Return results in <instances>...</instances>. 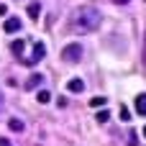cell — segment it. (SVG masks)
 I'll use <instances>...</instances> for the list:
<instances>
[{"label": "cell", "mask_w": 146, "mask_h": 146, "mask_svg": "<svg viewBox=\"0 0 146 146\" xmlns=\"http://www.w3.org/2000/svg\"><path fill=\"white\" fill-rule=\"evenodd\" d=\"M41 82H44V74H38V72H36V74H31V80L26 82V90H33V87H38Z\"/></svg>", "instance_id": "cell-5"}, {"label": "cell", "mask_w": 146, "mask_h": 146, "mask_svg": "<svg viewBox=\"0 0 146 146\" xmlns=\"http://www.w3.org/2000/svg\"><path fill=\"white\" fill-rule=\"evenodd\" d=\"M105 103H108V98H103V95H98V98H92V100H90V105H92V108H103Z\"/></svg>", "instance_id": "cell-11"}, {"label": "cell", "mask_w": 146, "mask_h": 146, "mask_svg": "<svg viewBox=\"0 0 146 146\" xmlns=\"http://www.w3.org/2000/svg\"><path fill=\"white\" fill-rule=\"evenodd\" d=\"M113 3H118V5H126V3H128V0H113Z\"/></svg>", "instance_id": "cell-17"}, {"label": "cell", "mask_w": 146, "mask_h": 146, "mask_svg": "<svg viewBox=\"0 0 146 146\" xmlns=\"http://www.w3.org/2000/svg\"><path fill=\"white\" fill-rule=\"evenodd\" d=\"M36 100H38L41 105H46V103L51 100V92H49V90H38V95H36Z\"/></svg>", "instance_id": "cell-8"}, {"label": "cell", "mask_w": 146, "mask_h": 146, "mask_svg": "<svg viewBox=\"0 0 146 146\" xmlns=\"http://www.w3.org/2000/svg\"><path fill=\"white\" fill-rule=\"evenodd\" d=\"M0 146H10V144H8V141H5V139H0Z\"/></svg>", "instance_id": "cell-18"}, {"label": "cell", "mask_w": 146, "mask_h": 146, "mask_svg": "<svg viewBox=\"0 0 146 146\" xmlns=\"http://www.w3.org/2000/svg\"><path fill=\"white\" fill-rule=\"evenodd\" d=\"M38 10H41V8H38V3H31V5H28V15H31L33 21L38 18Z\"/></svg>", "instance_id": "cell-12"}, {"label": "cell", "mask_w": 146, "mask_h": 146, "mask_svg": "<svg viewBox=\"0 0 146 146\" xmlns=\"http://www.w3.org/2000/svg\"><path fill=\"white\" fill-rule=\"evenodd\" d=\"M144 136H146V126H144Z\"/></svg>", "instance_id": "cell-19"}, {"label": "cell", "mask_w": 146, "mask_h": 146, "mask_svg": "<svg viewBox=\"0 0 146 146\" xmlns=\"http://www.w3.org/2000/svg\"><path fill=\"white\" fill-rule=\"evenodd\" d=\"M136 113L139 115H146V95H139L136 98Z\"/></svg>", "instance_id": "cell-7"}, {"label": "cell", "mask_w": 146, "mask_h": 146, "mask_svg": "<svg viewBox=\"0 0 146 146\" xmlns=\"http://www.w3.org/2000/svg\"><path fill=\"white\" fill-rule=\"evenodd\" d=\"M121 118H123V121H126V123H128V121H131V113H128V108H126V105H123V108H121Z\"/></svg>", "instance_id": "cell-14"}, {"label": "cell", "mask_w": 146, "mask_h": 146, "mask_svg": "<svg viewBox=\"0 0 146 146\" xmlns=\"http://www.w3.org/2000/svg\"><path fill=\"white\" fill-rule=\"evenodd\" d=\"M3 108H5V98H3V92H0V115H3Z\"/></svg>", "instance_id": "cell-15"}, {"label": "cell", "mask_w": 146, "mask_h": 146, "mask_svg": "<svg viewBox=\"0 0 146 146\" xmlns=\"http://www.w3.org/2000/svg\"><path fill=\"white\" fill-rule=\"evenodd\" d=\"M18 28H21V18H15V15H10V18L3 23V31H5V33H15Z\"/></svg>", "instance_id": "cell-4"}, {"label": "cell", "mask_w": 146, "mask_h": 146, "mask_svg": "<svg viewBox=\"0 0 146 146\" xmlns=\"http://www.w3.org/2000/svg\"><path fill=\"white\" fill-rule=\"evenodd\" d=\"M82 54H85L82 44H67V46L62 49V59L69 62V64H77V62L82 59Z\"/></svg>", "instance_id": "cell-2"}, {"label": "cell", "mask_w": 146, "mask_h": 146, "mask_svg": "<svg viewBox=\"0 0 146 146\" xmlns=\"http://www.w3.org/2000/svg\"><path fill=\"white\" fill-rule=\"evenodd\" d=\"M5 13H8V8H5V5L0 3V15H5Z\"/></svg>", "instance_id": "cell-16"}, {"label": "cell", "mask_w": 146, "mask_h": 146, "mask_svg": "<svg viewBox=\"0 0 146 146\" xmlns=\"http://www.w3.org/2000/svg\"><path fill=\"white\" fill-rule=\"evenodd\" d=\"M95 118H98V121H100V123H105V121H108V118H110V113H108V110H100V113H98V115H95Z\"/></svg>", "instance_id": "cell-13"}, {"label": "cell", "mask_w": 146, "mask_h": 146, "mask_svg": "<svg viewBox=\"0 0 146 146\" xmlns=\"http://www.w3.org/2000/svg\"><path fill=\"white\" fill-rule=\"evenodd\" d=\"M44 54H46V44L36 41V44H33V54H31V56L26 59V64H31V67H33V64H38V62L44 59Z\"/></svg>", "instance_id": "cell-3"}, {"label": "cell", "mask_w": 146, "mask_h": 146, "mask_svg": "<svg viewBox=\"0 0 146 146\" xmlns=\"http://www.w3.org/2000/svg\"><path fill=\"white\" fill-rule=\"evenodd\" d=\"M67 90H69V92H82V90H85V82H82V80H69V82H67Z\"/></svg>", "instance_id": "cell-6"}, {"label": "cell", "mask_w": 146, "mask_h": 146, "mask_svg": "<svg viewBox=\"0 0 146 146\" xmlns=\"http://www.w3.org/2000/svg\"><path fill=\"white\" fill-rule=\"evenodd\" d=\"M23 46H26V44L18 38V41H13V44H10V51H13V54H23Z\"/></svg>", "instance_id": "cell-10"}, {"label": "cell", "mask_w": 146, "mask_h": 146, "mask_svg": "<svg viewBox=\"0 0 146 146\" xmlns=\"http://www.w3.org/2000/svg\"><path fill=\"white\" fill-rule=\"evenodd\" d=\"M8 126H10V131H23L26 126H23V121H18V118H10L8 121Z\"/></svg>", "instance_id": "cell-9"}, {"label": "cell", "mask_w": 146, "mask_h": 146, "mask_svg": "<svg viewBox=\"0 0 146 146\" xmlns=\"http://www.w3.org/2000/svg\"><path fill=\"white\" fill-rule=\"evenodd\" d=\"M100 23H103V13L98 8H92V5L77 8L72 13V18H69V28L74 33H92V31L100 28Z\"/></svg>", "instance_id": "cell-1"}]
</instances>
